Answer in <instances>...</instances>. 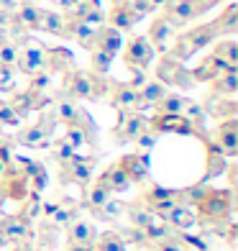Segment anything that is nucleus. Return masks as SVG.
Wrapping results in <instances>:
<instances>
[{
    "instance_id": "473e14b6",
    "label": "nucleus",
    "mask_w": 238,
    "mask_h": 251,
    "mask_svg": "<svg viewBox=\"0 0 238 251\" xmlns=\"http://www.w3.org/2000/svg\"><path fill=\"white\" fill-rule=\"evenodd\" d=\"M205 146H208V172H205V179L215 177V175H223L225 172V156L223 151L215 146L208 136H205Z\"/></svg>"
},
{
    "instance_id": "2f4dec72",
    "label": "nucleus",
    "mask_w": 238,
    "mask_h": 251,
    "mask_svg": "<svg viewBox=\"0 0 238 251\" xmlns=\"http://www.w3.org/2000/svg\"><path fill=\"white\" fill-rule=\"evenodd\" d=\"M77 113H79L77 100H72V98H64V95L56 98V102H54V116H56V121H59V123L70 126V123L77 118Z\"/></svg>"
},
{
    "instance_id": "3c124183",
    "label": "nucleus",
    "mask_w": 238,
    "mask_h": 251,
    "mask_svg": "<svg viewBox=\"0 0 238 251\" xmlns=\"http://www.w3.org/2000/svg\"><path fill=\"white\" fill-rule=\"evenodd\" d=\"M77 3H79V0H59V8H62L59 13H70V10H72Z\"/></svg>"
},
{
    "instance_id": "864d4df0",
    "label": "nucleus",
    "mask_w": 238,
    "mask_h": 251,
    "mask_svg": "<svg viewBox=\"0 0 238 251\" xmlns=\"http://www.w3.org/2000/svg\"><path fill=\"white\" fill-rule=\"evenodd\" d=\"M164 3H167V0H151V5H154V10H156V8H164Z\"/></svg>"
},
{
    "instance_id": "052dcab7",
    "label": "nucleus",
    "mask_w": 238,
    "mask_h": 251,
    "mask_svg": "<svg viewBox=\"0 0 238 251\" xmlns=\"http://www.w3.org/2000/svg\"><path fill=\"white\" fill-rule=\"evenodd\" d=\"M0 246H5V241H3V236H0Z\"/></svg>"
},
{
    "instance_id": "79ce46f5",
    "label": "nucleus",
    "mask_w": 238,
    "mask_h": 251,
    "mask_svg": "<svg viewBox=\"0 0 238 251\" xmlns=\"http://www.w3.org/2000/svg\"><path fill=\"white\" fill-rule=\"evenodd\" d=\"M21 121H24V118L10 108V102L0 100V126H21Z\"/></svg>"
},
{
    "instance_id": "f03ea898",
    "label": "nucleus",
    "mask_w": 238,
    "mask_h": 251,
    "mask_svg": "<svg viewBox=\"0 0 238 251\" xmlns=\"http://www.w3.org/2000/svg\"><path fill=\"white\" fill-rule=\"evenodd\" d=\"M233 190H213V187H202V195L197 202L192 205V210H197V223L205 226H218L223 221H228L231 208H233Z\"/></svg>"
},
{
    "instance_id": "b1692460",
    "label": "nucleus",
    "mask_w": 238,
    "mask_h": 251,
    "mask_svg": "<svg viewBox=\"0 0 238 251\" xmlns=\"http://www.w3.org/2000/svg\"><path fill=\"white\" fill-rule=\"evenodd\" d=\"M210 56H215L225 70H238V41L236 39H223L213 47Z\"/></svg>"
},
{
    "instance_id": "a18cd8bd",
    "label": "nucleus",
    "mask_w": 238,
    "mask_h": 251,
    "mask_svg": "<svg viewBox=\"0 0 238 251\" xmlns=\"http://www.w3.org/2000/svg\"><path fill=\"white\" fill-rule=\"evenodd\" d=\"M16 85V67H0V93H8Z\"/></svg>"
},
{
    "instance_id": "7ed1b4c3",
    "label": "nucleus",
    "mask_w": 238,
    "mask_h": 251,
    "mask_svg": "<svg viewBox=\"0 0 238 251\" xmlns=\"http://www.w3.org/2000/svg\"><path fill=\"white\" fill-rule=\"evenodd\" d=\"M215 39H218V33H215L213 24H202L197 28H190L185 33H179V36H174V41H172V47H169L167 54L177 62H187L195 51L215 44Z\"/></svg>"
},
{
    "instance_id": "603ef678",
    "label": "nucleus",
    "mask_w": 238,
    "mask_h": 251,
    "mask_svg": "<svg viewBox=\"0 0 238 251\" xmlns=\"http://www.w3.org/2000/svg\"><path fill=\"white\" fill-rule=\"evenodd\" d=\"M67 251H97V249H95V244H93V246H82V244H70V246H67Z\"/></svg>"
},
{
    "instance_id": "c9c22d12",
    "label": "nucleus",
    "mask_w": 238,
    "mask_h": 251,
    "mask_svg": "<svg viewBox=\"0 0 238 251\" xmlns=\"http://www.w3.org/2000/svg\"><path fill=\"white\" fill-rule=\"evenodd\" d=\"M95 249L97 251H128L126 246V238L116 231H105V233H97L95 238Z\"/></svg>"
},
{
    "instance_id": "ddd939ff",
    "label": "nucleus",
    "mask_w": 238,
    "mask_h": 251,
    "mask_svg": "<svg viewBox=\"0 0 238 251\" xmlns=\"http://www.w3.org/2000/svg\"><path fill=\"white\" fill-rule=\"evenodd\" d=\"M174 36H177V28L169 24L164 16H156L151 21L149 33H146V39H149V44L154 47L156 54H167L169 47H172V41H174Z\"/></svg>"
},
{
    "instance_id": "ea45409f",
    "label": "nucleus",
    "mask_w": 238,
    "mask_h": 251,
    "mask_svg": "<svg viewBox=\"0 0 238 251\" xmlns=\"http://www.w3.org/2000/svg\"><path fill=\"white\" fill-rule=\"evenodd\" d=\"M16 59H18V44L3 39L0 41V67H16Z\"/></svg>"
},
{
    "instance_id": "c03bdc74",
    "label": "nucleus",
    "mask_w": 238,
    "mask_h": 251,
    "mask_svg": "<svg viewBox=\"0 0 238 251\" xmlns=\"http://www.w3.org/2000/svg\"><path fill=\"white\" fill-rule=\"evenodd\" d=\"M156 136H159V133H156V131L151 128V126H149V128H146V131H143V133H141V136H139V139H136L133 144L139 146V149H141L143 154H149V151L154 149V146H156Z\"/></svg>"
},
{
    "instance_id": "cd10ccee",
    "label": "nucleus",
    "mask_w": 238,
    "mask_h": 251,
    "mask_svg": "<svg viewBox=\"0 0 238 251\" xmlns=\"http://www.w3.org/2000/svg\"><path fill=\"white\" fill-rule=\"evenodd\" d=\"M100 179L105 182V187L110 190V192H126L128 187H131V179H128V175L123 172V167H120V162H116V164H110L103 175H100Z\"/></svg>"
},
{
    "instance_id": "4468645a",
    "label": "nucleus",
    "mask_w": 238,
    "mask_h": 251,
    "mask_svg": "<svg viewBox=\"0 0 238 251\" xmlns=\"http://www.w3.org/2000/svg\"><path fill=\"white\" fill-rule=\"evenodd\" d=\"M16 67L28 77L36 75V72H44L47 70V49L39 47V44H26L24 49H18Z\"/></svg>"
},
{
    "instance_id": "aec40b11",
    "label": "nucleus",
    "mask_w": 238,
    "mask_h": 251,
    "mask_svg": "<svg viewBox=\"0 0 238 251\" xmlns=\"http://www.w3.org/2000/svg\"><path fill=\"white\" fill-rule=\"evenodd\" d=\"M97 238V231L90 221H79L74 218L70 226H67V246L70 244H82V246H93Z\"/></svg>"
},
{
    "instance_id": "9b49d317",
    "label": "nucleus",
    "mask_w": 238,
    "mask_h": 251,
    "mask_svg": "<svg viewBox=\"0 0 238 251\" xmlns=\"http://www.w3.org/2000/svg\"><path fill=\"white\" fill-rule=\"evenodd\" d=\"M0 236H3L5 244H26L33 236L31 221H26L21 213L16 215H0Z\"/></svg>"
},
{
    "instance_id": "4c0bfd02",
    "label": "nucleus",
    "mask_w": 238,
    "mask_h": 251,
    "mask_svg": "<svg viewBox=\"0 0 238 251\" xmlns=\"http://www.w3.org/2000/svg\"><path fill=\"white\" fill-rule=\"evenodd\" d=\"M90 62H93V72L95 75H100V77H108V72H110V64H113V59L116 56H110L108 51H103V49H97V47H93L90 49Z\"/></svg>"
},
{
    "instance_id": "6e6552de",
    "label": "nucleus",
    "mask_w": 238,
    "mask_h": 251,
    "mask_svg": "<svg viewBox=\"0 0 238 251\" xmlns=\"http://www.w3.org/2000/svg\"><path fill=\"white\" fill-rule=\"evenodd\" d=\"M108 102L118 113H128V110L143 113L146 110V105L141 102L139 90H136L133 85H128V82H110V87H108Z\"/></svg>"
},
{
    "instance_id": "2eb2a0df",
    "label": "nucleus",
    "mask_w": 238,
    "mask_h": 251,
    "mask_svg": "<svg viewBox=\"0 0 238 251\" xmlns=\"http://www.w3.org/2000/svg\"><path fill=\"white\" fill-rule=\"evenodd\" d=\"M149 126L156 131V133H195L192 128V123L182 116V113H177V116H164V113H156L154 118H149Z\"/></svg>"
},
{
    "instance_id": "20e7f679",
    "label": "nucleus",
    "mask_w": 238,
    "mask_h": 251,
    "mask_svg": "<svg viewBox=\"0 0 238 251\" xmlns=\"http://www.w3.org/2000/svg\"><path fill=\"white\" fill-rule=\"evenodd\" d=\"M56 116H54V108L51 110H44L41 113V121L36 126H28V128L18 131L16 141L21 146H28V149H47V146H51V133L56 128Z\"/></svg>"
},
{
    "instance_id": "f704fd0d",
    "label": "nucleus",
    "mask_w": 238,
    "mask_h": 251,
    "mask_svg": "<svg viewBox=\"0 0 238 251\" xmlns=\"http://www.w3.org/2000/svg\"><path fill=\"white\" fill-rule=\"evenodd\" d=\"M187 105V98H182L179 93H167L162 100L156 102V113H164V116H177V113H182Z\"/></svg>"
},
{
    "instance_id": "1a4fd4ad",
    "label": "nucleus",
    "mask_w": 238,
    "mask_h": 251,
    "mask_svg": "<svg viewBox=\"0 0 238 251\" xmlns=\"http://www.w3.org/2000/svg\"><path fill=\"white\" fill-rule=\"evenodd\" d=\"M162 16L174 28H182V26L192 24L197 16H202V10L197 5V0H167L162 8Z\"/></svg>"
},
{
    "instance_id": "a19ab883",
    "label": "nucleus",
    "mask_w": 238,
    "mask_h": 251,
    "mask_svg": "<svg viewBox=\"0 0 238 251\" xmlns=\"http://www.w3.org/2000/svg\"><path fill=\"white\" fill-rule=\"evenodd\" d=\"M39 213H41V195H39V192H28V195H26V205H24V210H21V215H24L26 221H33Z\"/></svg>"
},
{
    "instance_id": "c756f323",
    "label": "nucleus",
    "mask_w": 238,
    "mask_h": 251,
    "mask_svg": "<svg viewBox=\"0 0 238 251\" xmlns=\"http://www.w3.org/2000/svg\"><path fill=\"white\" fill-rule=\"evenodd\" d=\"M169 93V87L164 85V82H159V79L154 77V79H146V82L139 87V95H141V102L146 108H154L159 100H162L164 95Z\"/></svg>"
},
{
    "instance_id": "a211bd4d",
    "label": "nucleus",
    "mask_w": 238,
    "mask_h": 251,
    "mask_svg": "<svg viewBox=\"0 0 238 251\" xmlns=\"http://www.w3.org/2000/svg\"><path fill=\"white\" fill-rule=\"evenodd\" d=\"M64 39H74L82 49H93L95 47V31L97 28H93V26H87V24H82V21H74V18H67L64 16Z\"/></svg>"
},
{
    "instance_id": "f3484780",
    "label": "nucleus",
    "mask_w": 238,
    "mask_h": 251,
    "mask_svg": "<svg viewBox=\"0 0 238 251\" xmlns=\"http://www.w3.org/2000/svg\"><path fill=\"white\" fill-rule=\"evenodd\" d=\"M139 21L141 18L126 5V0H113L110 13H105V24L113 26V28H118V31H131Z\"/></svg>"
},
{
    "instance_id": "49530a36",
    "label": "nucleus",
    "mask_w": 238,
    "mask_h": 251,
    "mask_svg": "<svg viewBox=\"0 0 238 251\" xmlns=\"http://www.w3.org/2000/svg\"><path fill=\"white\" fill-rule=\"evenodd\" d=\"M126 5L133 10L139 18H143V16H149L151 10H154V5H151V0H126Z\"/></svg>"
},
{
    "instance_id": "5fc2aeb1",
    "label": "nucleus",
    "mask_w": 238,
    "mask_h": 251,
    "mask_svg": "<svg viewBox=\"0 0 238 251\" xmlns=\"http://www.w3.org/2000/svg\"><path fill=\"white\" fill-rule=\"evenodd\" d=\"M8 144V136L3 133V128H0V146H5Z\"/></svg>"
},
{
    "instance_id": "6ab92c4d",
    "label": "nucleus",
    "mask_w": 238,
    "mask_h": 251,
    "mask_svg": "<svg viewBox=\"0 0 238 251\" xmlns=\"http://www.w3.org/2000/svg\"><path fill=\"white\" fill-rule=\"evenodd\" d=\"M162 221H164L169 228H172V231H190V228L197 226V215H195V210H192V208L177 202Z\"/></svg>"
},
{
    "instance_id": "8fccbe9b",
    "label": "nucleus",
    "mask_w": 238,
    "mask_h": 251,
    "mask_svg": "<svg viewBox=\"0 0 238 251\" xmlns=\"http://www.w3.org/2000/svg\"><path fill=\"white\" fill-rule=\"evenodd\" d=\"M218 3H223V0H197V5H200L202 13H208V10H213Z\"/></svg>"
},
{
    "instance_id": "412c9836",
    "label": "nucleus",
    "mask_w": 238,
    "mask_h": 251,
    "mask_svg": "<svg viewBox=\"0 0 238 251\" xmlns=\"http://www.w3.org/2000/svg\"><path fill=\"white\" fill-rule=\"evenodd\" d=\"M95 47L103 49V51H108L110 56H116V54L123 49V36H120V31L113 28V26H108V24H103V26L95 31Z\"/></svg>"
},
{
    "instance_id": "f8f14e48",
    "label": "nucleus",
    "mask_w": 238,
    "mask_h": 251,
    "mask_svg": "<svg viewBox=\"0 0 238 251\" xmlns=\"http://www.w3.org/2000/svg\"><path fill=\"white\" fill-rule=\"evenodd\" d=\"M210 141L223 151L225 159H233L238 154V118H225L218 128L213 131Z\"/></svg>"
},
{
    "instance_id": "6e6d98bb",
    "label": "nucleus",
    "mask_w": 238,
    "mask_h": 251,
    "mask_svg": "<svg viewBox=\"0 0 238 251\" xmlns=\"http://www.w3.org/2000/svg\"><path fill=\"white\" fill-rule=\"evenodd\" d=\"M5 200H8V198H5V190H3V187H0V205H3Z\"/></svg>"
},
{
    "instance_id": "5701e85b",
    "label": "nucleus",
    "mask_w": 238,
    "mask_h": 251,
    "mask_svg": "<svg viewBox=\"0 0 238 251\" xmlns=\"http://www.w3.org/2000/svg\"><path fill=\"white\" fill-rule=\"evenodd\" d=\"M110 198H113V192L105 187V182L100 179V177H97L95 182H90V185L85 187V208L93 210V213L103 208V205H105Z\"/></svg>"
},
{
    "instance_id": "f257e3e1",
    "label": "nucleus",
    "mask_w": 238,
    "mask_h": 251,
    "mask_svg": "<svg viewBox=\"0 0 238 251\" xmlns=\"http://www.w3.org/2000/svg\"><path fill=\"white\" fill-rule=\"evenodd\" d=\"M110 79L100 77L95 72H85V70H70L64 75V85H62V95L72 98V100H100L108 95Z\"/></svg>"
},
{
    "instance_id": "bf43d9fd",
    "label": "nucleus",
    "mask_w": 238,
    "mask_h": 251,
    "mask_svg": "<svg viewBox=\"0 0 238 251\" xmlns=\"http://www.w3.org/2000/svg\"><path fill=\"white\" fill-rule=\"evenodd\" d=\"M90 3H93V5H100V0H90Z\"/></svg>"
},
{
    "instance_id": "dca6fc26",
    "label": "nucleus",
    "mask_w": 238,
    "mask_h": 251,
    "mask_svg": "<svg viewBox=\"0 0 238 251\" xmlns=\"http://www.w3.org/2000/svg\"><path fill=\"white\" fill-rule=\"evenodd\" d=\"M118 162L123 167V172L128 175L131 185H141V182L149 179V154H143V151L141 154H126Z\"/></svg>"
},
{
    "instance_id": "4d7b16f0",
    "label": "nucleus",
    "mask_w": 238,
    "mask_h": 251,
    "mask_svg": "<svg viewBox=\"0 0 238 251\" xmlns=\"http://www.w3.org/2000/svg\"><path fill=\"white\" fill-rule=\"evenodd\" d=\"M3 169H5V164H3V162H0V177H3Z\"/></svg>"
},
{
    "instance_id": "a878e982",
    "label": "nucleus",
    "mask_w": 238,
    "mask_h": 251,
    "mask_svg": "<svg viewBox=\"0 0 238 251\" xmlns=\"http://www.w3.org/2000/svg\"><path fill=\"white\" fill-rule=\"evenodd\" d=\"M210 24H213L218 36H233L238 31V3H231L218 18H213Z\"/></svg>"
},
{
    "instance_id": "e433bc0d",
    "label": "nucleus",
    "mask_w": 238,
    "mask_h": 251,
    "mask_svg": "<svg viewBox=\"0 0 238 251\" xmlns=\"http://www.w3.org/2000/svg\"><path fill=\"white\" fill-rule=\"evenodd\" d=\"M126 213H128L131 228H139V231H143V228L149 226V221L154 218V213H151L149 208H146L143 202H133V205H128Z\"/></svg>"
},
{
    "instance_id": "4be33fe9",
    "label": "nucleus",
    "mask_w": 238,
    "mask_h": 251,
    "mask_svg": "<svg viewBox=\"0 0 238 251\" xmlns=\"http://www.w3.org/2000/svg\"><path fill=\"white\" fill-rule=\"evenodd\" d=\"M238 93V70H225L210 82L213 98H233Z\"/></svg>"
},
{
    "instance_id": "58836bf2",
    "label": "nucleus",
    "mask_w": 238,
    "mask_h": 251,
    "mask_svg": "<svg viewBox=\"0 0 238 251\" xmlns=\"http://www.w3.org/2000/svg\"><path fill=\"white\" fill-rule=\"evenodd\" d=\"M126 208H128L126 202H120V200H113V198H110V200L103 205V208L95 210V218H97V221H113V218H118V215L126 213Z\"/></svg>"
},
{
    "instance_id": "37998d69",
    "label": "nucleus",
    "mask_w": 238,
    "mask_h": 251,
    "mask_svg": "<svg viewBox=\"0 0 238 251\" xmlns=\"http://www.w3.org/2000/svg\"><path fill=\"white\" fill-rule=\"evenodd\" d=\"M51 149H54V159H56V162H59V164H67V162H70V159H72V156L77 154V151H74L72 146L64 141V139L54 141V146H51Z\"/></svg>"
},
{
    "instance_id": "72a5a7b5",
    "label": "nucleus",
    "mask_w": 238,
    "mask_h": 251,
    "mask_svg": "<svg viewBox=\"0 0 238 251\" xmlns=\"http://www.w3.org/2000/svg\"><path fill=\"white\" fill-rule=\"evenodd\" d=\"M202 110H210L213 116H220V118H236L238 105H236L233 98H213V95H210L208 105L202 108Z\"/></svg>"
},
{
    "instance_id": "423d86ee",
    "label": "nucleus",
    "mask_w": 238,
    "mask_h": 251,
    "mask_svg": "<svg viewBox=\"0 0 238 251\" xmlns=\"http://www.w3.org/2000/svg\"><path fill=\"white\" fill-rule=\"evenodd\" d=\"M154 56H156V51H154V47L149 44V39H146V36H133L126 44L123 62H126V67H128L131 72H136V70L146 72L151 67V62H154Z\"/></svg>"
},
{
    "instance_id": "09e8293b",
    "label": "nucleus",
    "mask_w": 238,
    "mask_h": 251,
    "mask_svg": "<svg viewBox=\"0 0 238 251\" xmlns=\"http://www.w3.org/2000/svg\"><path fill=\"white\" fill-rule=\"evenodd\" d=\"M131 75H133V77H131V82H128V85H133L136 90H139V87L146 82V79H149V77H146V72H141V70H136V72H131Z\"/></svg>"
},
{
    "instance_id": "13d9d810",
    "label": "nucleus",
    "mask_w": 238,
    "mask_h": 251,
    "mask_svg": "<svg viewBox=\"0 0 238 251\" xmlns=\"http://www.w3.org/2000/svg\"><path fill=\"white\" fill-rule=\"evenodd\" d=\"M18 251H33V249H18ZM39 251H44V249H39Z\"/></svg>"
},
{
    "instance_id": "de8ad7c7",
    "label": "nucleus",
    "mask_w": 238,
    "mask_h": 251,
    "mask_svg": "<svg viewBox=\"0 0 238 251\" xmlns=\"http://www.w3.org/2000/svg\"><path fill=\"white\" fill-rule=\"evenodd\" d=\"M154 251H185V244H179L177 236H169L164 241L154 244Z\"/></svg>"
},
{
    "instance_id": "9d476101",
    "label": "nucleus",
    "mask_w": 238,
    "mask_h": 251,
    "mask_svg": "<svg viewBox=\"0 0 238 251\" xmlns=\"http://www.w3.org/2000/svg\"><path fill=\"white\" fill-rule=\"evenodd\" d=\"M146 128H149V118L139 110H128V113H120L118 128L113 136H116L118 144H133Z\"/></svg>"
},
{
    "instance_id": "c85d7f7f",
    "label": "nucleus",
    "mask_w": 238,
    "mask_h": 251,
    "mask_svg": "<svg viewBox=\"0 0 238 251\" xmlns=\"http://www.w3.org/2000/svg\"><path fill=\"white\" fill-rule=\"evenodd\" d=\"M64 24H67L64 13H59V10H49V8L39 10V31H47L64 39Z\"/></svg>"
},
{
    "instance_id": "0eeeda50",
    "label": "nucleus",
    "mask_w": 238,
    "mask_h": 251,
    "mask_svg": "<svg viewBox=\"0 0 238 251\" xmlns=\"http://www.w3.org/2000/svg\"><path fill=\"white\" fill-rule=\"evenodd\" d=\"M93 175H95V162L90 156H77L74 154L67 164H59V179L64 185L74 182L79 187H87L90 182H93Z\"/></svg>"
},
{
    "instance_id": "bb28decb",
    "label": "nucleus",
    "mask_w": 238,
    "mask_h": 251,
    "mask_svg": "<svg viewBox=\"0 0 238 251\" xmlns=\"http://www.w3.org/2000/svg\"><path fill=\"white\" fill-rule=\"evenodd\" d=\"M223 72H225V67L215 59V56H210V54L195 67V70H190L192 79H195V85L197 82H213V79L218 77V75H223Z\"/></svg>"
},
{
    "instance_id": "7c9ffc66",
    "label": "nucleus",
    "mask_w": 238,
    "mask_h": 251,
    "mask_svg": "<svg viewBox=\"0 0 238 251\" xmlns=\"http://www.w3.org/2000/svg\"><path fill=\"white\" fill-rule=\"evenodd\" d=\"M141 233H143V244H151V246L159 244V241H164V238H169V236H174V231L159 218V215H154V218L149 221V226H146Z\"/></svg>"
},
{
    "instance_id": "393cba45",
    "label": "nucleus",
    "mask_w": 238,
    "mask_h": 251,
    "mask_svg": "<svg viewBox=\"0 0 238 251\" xmlns=\"http://www.w3.org/2000/svg\"><path fill=\"white\" fill-rule=\"evenodd\" d=\"M70 70H74V56L70 49H47V72H62L67 75Z\"/></svg>"
},
{
    "instance_id": "39448f33",
    "label": "nucleus",
    "mask_w": 238,
    "mask_h": 251,
    "mask_svg": "<svg viewBox=\"0 0 238 251\" xmlns=\"http://www.w3.org/2000/svg\"><path fill=\"white\" fill-rule=\"evenodd\" d=\"M156 79L164 82L167 87H177V90H192L195 79H192L190 70L185 67V62L172 59L169 54H162V59L156 64Z\"/></svg>"
}]
</instances>
